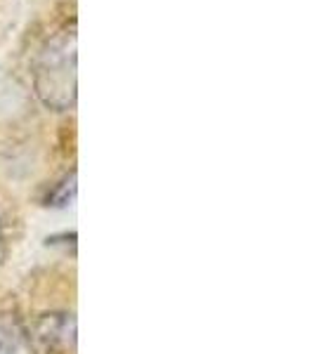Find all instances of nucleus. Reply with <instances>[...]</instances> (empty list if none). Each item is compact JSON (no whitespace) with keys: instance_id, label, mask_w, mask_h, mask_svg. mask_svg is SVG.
Instances as JSON below:
<instances>
[{"instance_id":"obj_1","label":"nucleus","mask_w":314,"mask_h":354,"mask_svg":"<svg viewBox=\"0 0 314 354\" xmlns=\"http://www.w3.org/2000/svg\"><path fill=\"white\" fill-rule=\"evenodd\" d=\"M76 24L55 31L33 62V90L50 111H68L76 106Z\"/></svg>"},{"instance_id":"obj_2","label":"nucleus","mask_w":314,"mask_h":354,"mask_svg":"<svg viewBox=\"0 0 314 354\" xmlns=\"http://www.w3.org/2000/svg\"><path fill=\"white\" fill-rule=\"evenodd\" d=\"M28 340H31L36 354L64 352L73 347V340H76V322L71 314L64 312L43 314L28 330Z\"/></svg>"},{"instance_id":"obj_3","label":"nucleus","mask_w":314,"mask_h":354,"mask_svg":"<svg viewBox=\"0 0 314 354\" xmlns=\"http://www.w3.org/2000/svg\"><path fill=\"white\" fill-rule=\"evenodd\" d=\"M0 354H36L28 333L17 322H0Z\"/></svg>"},{"instance_id":"obj_4","label":"nucleus","mask_w":314,"mask_h":354,"mask_svg":"<svg viewBox=\"0 0 314 354\" xmlns=\"http://www.w3.org/2000/svg\"><path fill=\"white\" fill-rule=\"evenodd\" d=\"M73 196H76V173L66 175L59 185H55L53 189H50L48 198H45L48 203L45 205H53V208H66V205L73 201Z\"/></svg>"},{"instance_id":"obj_5","label":"nucleus","mask_w":314,"mask_h":354,"mask_svg":"<svg viewBox=\"0 0 314 354\" xmlns=\"http://www.w3.org/2000/svg\"><path fill=\"white\" fill-rule=\"evenodd\" d=\"M0 253H3V227H0Z\"/></svg>"}]
</instances>
